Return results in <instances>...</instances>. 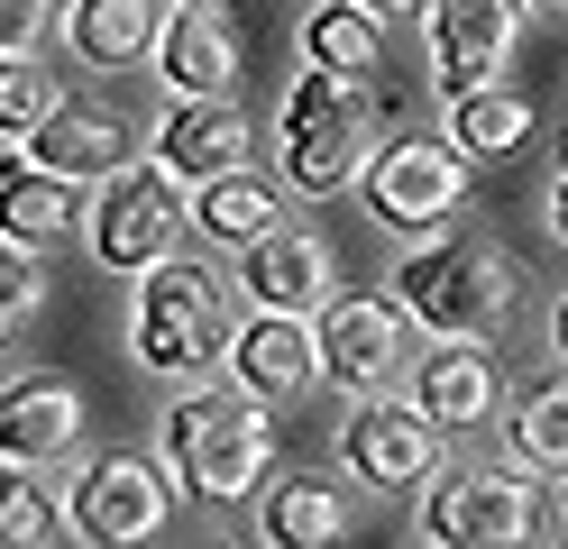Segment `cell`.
<instances>
[{
  "label": "cell",
  "mask_w": 568,
  "mask_h": 549,
  "mask_svg": "<svg viewBox=\"0 0 568 549\" xmlns=\"http://www.w3.org/2000/svg\"><path fill=\"white\" fill-rule=\"evenodd\" d=\"M385 110H376V83L367 73H339V64H303L294 83H284V110H275V174L294 183V193L331 202V193H358L367 165H376V138Z\"/></svg>",
  "instance_id": "obj_1"
},
{
  "label": "cell",
  "mask_w": 568,
  "mask_h": 549,
  "mask_svg": "<svg viewBox=\"0 0 568 549\" xmlns=\"http://www.w3.org/2000/svg\"><path fill=\"white\" fill-rule=\"evenodd\" d=\"M275 403H257L247 385H184L165 403V421H156V458L174 467V486H184L193 504H247V495H266V476H275Z\"/></svg>",
  "instance_id": "obj_2"
},
{
  "label": "cell",
  "mask_w": 568,
  "mask_h": 549,
  "mask_svg": "<svg viewBox=\"0 0 568 549\" xmlns=\"http://www.w3.org/2000/svg\"><path fill=\"white\" fill-rule=\"evenodd\" d=\"M239 275L202 266V256L174 247L165 266L138 275L129 293V357L165 385H202L211 366H230V339H239V312H230Z\"/></svg>",
  "instance_id": "obj_3"
},
{
  "label": "cell",
  "mask_w": 568,
  "mask_h": 549,
  "mask_svg": "<svg viewBox=\"0 0 568 549\" xmlns=\"http://www.w3.org/2000/svg\"><path fill=\"white\" fill-rule=\"evenodd\" d=\"M385 284H395V303L413 312L422 339H495V329L514 321V303H523L514 256L486 247V238H458V230L413 238Z\"/></svg>",
  "instance_id": "obj_4"
},
{
  "label": "cell",
  "mask_w": 568,
  "mask_h": 549,
  "mask_svg": "<svg viewBox=\"0 0 568 549\" xmlns=\"http://www.w3.org/2000/svg\"><path fill=\"white\" fill-rule=\"evenodd\" d=\"M193 230V183L174 174L165 156H129L120 174L92 183V220H83V247L92 266L111 275H148L174 256V238Z\"/></svg>",
  "instance_id": "obj_5"
},
{
  "label": "cell",
  "mask_w": 568,
  "mask_h": 549,
  "mask_svg": "<svg viewBox=\"0 0 568 549\" xmlns=\"http://www.w3.org/2000/svg\"><path fill=\"white\" fill-rule=\"evenodd\" d=\"M541 522V486H531V467H440L432 486H422V540L432 549H514L531 540Z\"/></svg>",
  "instance_id": "obj_6"
},
{
  "label": "cell",
  "mask_w": 568,
  "mask_h": 549,
  "mask_svg": "<svg viewBox=\"0 0 568 549\" xmlns=\"http://www.w3.org/2000/svg\"><path fill=\"white\" fill-rule=\"evenodd\" d=\"M468 165H477V156H468L449 129H432V138H385L358 193H367V211H376L395 238H432V230H449V220L468 211Z\"/></svg>",
  "instance_id": "obj_7"
},
{
  "label": "cell",
  "mask_w": 568,
  "mask_h": 549,
  "mask_svg": "<svg viewBox=\"0 0 568 549\" xmlns=\"http://www.w3.org/2000/svg\"><path fill=\"white\" fill-rule=\"evenodd\" d=\"M413 312L395 303V293H331L322 312V385L367 403V394H404L413 376Z\"/></svg>",
  "instance_id": "obj_8"
},
{
  "label": "cell",
  "mask_w": 568,
  "mask_h": 549,
  "mask_svg": "<svg viewBox=\"0 0 568 549\" xmlns=\"http://www.w3.org/2000/svg\"><path fill=\"white\" fill-rule=\"evenodd\" d=\"M440 449H449V430L422 413L413 394H367V403H348V421H339V467L358 476L367 495H422L440 476Z\"/></svg>",
  "instance_id": "obj_9"
},
{
  "label": "cell",
  "mask_w": 568,
  "mask_h": 549,
  "mask_svg": "<svg viewBox=\"0 0 568 549\" xmlns=\"http://www.w3.org/2000/svg\"><path fill=\"white\" fill-rule=\"evenodd\" d=\"M165 458H129V449H101L74 467V486H64V531L92 540V549H138L165 531Z\"/></svg>",
  "instance_id": "obj_10"
},
{
  "label": "cell",
  "mask_w": 568,
  "mask_h": 549,
  "mask_svg": "<svg viewBox=\"0 0 568 549\" xmlns=\"http://www.w3.org/2000/svg\"><path fill=\"white\" fill-rule=\"evenodd\" d=\"M531 0H432L422 10V55H432V92L458 101L477 83H505V64L523 47Z\"/></svg>",
  "instance_id": "obj_11"
},
{
  "label": "cell",
  "mask_w": 568,
  "mask_h": 549,
  "mask_svg": "<svg viewBox=\"0 0 568 549\" xmlns=\"http://www.w3.org/2000/svg\"><path fill=\"white\" fill-rule=\"evenodd\" d=\"M230 385H247L257 403H294L322 385V321L312 312H239V339H230Z\"/></svg>",
  "instance_id": "obj_12"
},
{
  "label": "cell",
  "mask_w": 568,
  "mask_h": 549,
  "mask_svg": "<svg viewBox=\"0 0 568 549\" xmlns=\"http://www.w3.org/2000/svg\"><path fill=\"white\" fill-rule=\"evenodd\" d=\"M247 110L230 101V92H165V110H156V129H148V156H165L184 183H211V174H230V165H247Z\"/></svg>",
  "instance_id": "obj_13"
},
{
  "label": "cell",
  "mask_w": 568,
  "mask_h": 549,
  "mask_svg": "<svg viewBox=\"0 0 568 549\" xmlns=\"http://www.w3.org/2000/svg\"><path fill=\"white\" fill-rule=\"evenodd\" d=\"M331 238L322 230H294L284 220L275 238H257V247H239V303H257V312H312L322 321L331 312Z\"/></svg>",
  "instance_id": "obj_14"
},
{
  "label": "cell",
  "mask_w": 568,
  "mask_h": 549,
  "mask_svg": "<svg viewBox=\"0 0 568 549\" xmlns=\"http://www.w3.org/2000/svg\"><path fill=\"white\" fill-rule=\"evenodd\" d=\"M404 394L432 413L449 439H468V430H486L495 421V403H505V376H495V357H486V339H432L413 357V376H404Z\"/></svg>",
  "instance_id": "obj_15"
},
{
  "label": "cell",
  "mask_w": 568,
  "mask_h": 549,
  "mask_svg": "<svg viewBox=\"0 0 568 549\" xmlns=\"http://www.w3.org/2000/svg\"><path fill=\"white\" fill-rule=\"evenodd\" d=\"M174 19V0H64V47L92 73H129V64H156V37Z\"/></svg>",
  "instance_id": "obj_16"
},
{
  "label": "cell",
  "mask_w": 568,
  "mask_h": 549,
  "mask_svg": "<svg viewBox=\"0 0 568 549\" xmlns=\"http://www.w3.org/2000/svg\"><path fill=\"white\" fill-rule=\"evenodd\" d=\"M0 220H10V238H28V247L83 238V220H92V183L47 174V165L10 138V183H0Z\"/></svg>",
  "instance_id": "obj_17"
},
{
  "label": "cell",
  "mask_w": 568,
  "mask_h": 549,
  "mask_svg": "<svg viewBox=\"0 0 568 549\" xmlns=\"http://www.w3.org/2000/svg\"><path fill=\"white\" fill-rule=\"evenodd\" d=\"M74 430H83V394L64 385V376H19L10 394H0V458L10 467H47L74 449Z\"/></svg>",
  "instance_id": "obj_18"
},
{
  "label": "cell",
  "mask_w": 568,
  "mask_h": 549,
  "mask_svg": "<svg viewBox=\"0 0 568 549\" xmlns=\"http://www.w3.org/2000/svg\"><path fill=\"white\" fill-rule=\"evenodd\" d=\"M275 230H284V193H275L257 165H230V174L193 183V238H202V247L239 256V247H257V238H275Z\"/></svg>",
  "instance_id": "obj_19"
},
{
  "label": "cell",
  "mask_w": 568,
  "mask_h": 549,
  "mask_svg": "<svg viewBox=\"0 0 568 549\" xmlns=\"http://www.w3.org/2000/svg\"><path fill=\"white\" fill-rule=\"evenodd\" d=\"M239 37H230V19L221 10H184L174 0V19H165V37H156V73H165V92H230L239 83Z\"/></svg>",
  "instance_id": "obj_20"
},
{
  "label": "cell",
  "mask_w": 568,
  "mask_h": 549,
  "mask_svg": "<svg viewBox=\"0 0 568 549\" xmlns=\"http://www.w3.org/2000/svg\"><path fill=\"white\" fill-rule=\"evenodd\" d=\"M28 156H38L47 174H74V183H101V174H120L138 156V129L111 120V110H55V120L38 138H19Z\"/></svg>",
  "instance_id": "obj_21"
},
{
  "label": "cell",
  "mask_w": 568,
  "mask_h": 549,
  "mask_svg": "<svg viewBox=\"0 0 568 549\" xmlns=\"http://www.w3.org/2000/svg\"><path fill=\"white\" fill-rule=\"evenodd\" d=\"M348 531V504L331 476H266V495H257V540L266 549H331Z\"/></svg>",
  "instance_id": "obj_22"
},
{
  "label": "cell",
  "mask_w": 568,
  "mask_h": 549,
  "mask_svg": "<svg viewBox=\"0 0 568 549\" xmlns=\"http://www.w3.org/2000/svg\"><path fill=\"white\" fill-rule=\"evenodd\" d=\"M440 129L468 146L477 165H495V156H523V146H531V101L514 83H477V92L440 101Z\"/></svg>",
  "instance_id": "obj_23"
},
{
  "label": "cell",
  "mask_w": 568,
  "mask_h": 549,
  "mask_svg": "<svg viewBox=\"0 0 568 549\" xmlns=\"http://www.w3.org/2000/svg\"><path fill=\"white\" fill-rule=\"evenodd\" d=\"M303 64L376 73L385 64V10H367V0H312L303 10Z\"/></svg>",
  "instance_id": "obj_24"
},
{
  "label": "cell",
  "mask_w": 568,
  "mask_h": 549,
  "mask_svg": "<svg viewBox=\"0 0 568 549\" xmlns=\"http://www.w3.org/2000/svg\"><path fill=\"white\" fill-rule=\"evenodd\" d=\"M505 439H514V458L531 476H568V376L523 385L514 413H505Z\"/></svg>",
  "instance_id": "obj_25"
},
{
  "label": "cell",
  "mask_w": 568,
  "mask_h": 549,
  "mask_svg": "<svg viewBox=\"0 0 568 549\" xmlns=\"http://www.w3.org/2000/svg\"><path fill=\"white\" fill-rule=\"evenodd\" d=\"M55 73L38 64V55H10V64H0V120H10V138H38L47 120H55Z\"/></svg>",
  "instance_id": "obj_26"
},
{
  "label": "cell",
  "mask_w": 568,
  "mask_h": 549,
  "mask_svg": "<svg viewBox=\"0 0 568 549\" xmlns=\"http://www.w3.org/2000/svg\"><path fill=\"white\" fill-rule=\"evenodd\" d=\"M64 522V495L38 486V467H10V504H0V540L10 549H38L47 531Z\"/></svg>",
  "instance_id": "obj_27"
},
{
  "label": "cell",
  "mask_w": 568,
  "mask_h": 549,
  "mask_svg": "<svg viewBox=\"0 0 568 549\" xmlns=\"http://www.w3.org/2000/svg\"><path fill=\"white\" fill-rule=\"evenodd\" d=\"M38 303H47V266H38V247H28V238H10V247H0V321L19 329Z\"/></svg>",
  "instance_id": "obj_28"
},
{
  "label": "cell",
  "mask_w": 568,
  "mask_h": 549,
  "mask_svg": "<svg viewBox=\"0 0 568 549\" xmlns=\"http://www.w3.org/2000/svg\"><path fill=\"white\" fill-rule=\"evenodd\" d=\"M47 28H64L55 0H0V55H38Z\"/></svg>",
  "instance_id": "obj_29"
},
{
  "label": "cell",
  "mask_w": 568,
  "mask_h": 549,
  "mask_svg": "<svg viewBox=\"0 0 568 549\" xmlns=\"http://www.w3.org/2000/svg\"><path fill=\"white\" fill-rule=\"evenodd\" d=\"M541 211H550V238L568 247V156L550 165V193H541Z\"/></svg>",
  "instance_id": "obj_30"
},
{
  "label": "cell",
  "mask_w": 568,
  "mask_h": 549,
  "mask_svg": "<svg viewBox=\"0 0 568 549\" xmlns=\"http://www.w3.org/2000/svg\"><path fill=\"white\" fill-rule=\"evenodd\" d=\"M550 348L568 357V293H559V312H550Z\"/></svg>",
  "instance_id": "obj_31"
},
{
  "label": "cell",
  "mask_w": 568,
  "mask_h": 549,
  "mask_svg": "<svg viewBox=\"0 0 568 549\" xmlns=\"http://www.w3.org/2000/svg\"><path fill=\"white\" fill-rule=\"evenodd\" d=\"M367 10H385V19H413V10H432V0H367Z\"/></svg>",
  "instance_id": "obj_32"
},
{
  "label": "cell",
  "mask_w": 568,
  "mask_h": 549,
  "mask_svg": "<svg viewBox=\"0 0 568 549\" xmlns=\"http://www.w3.org/2000/svg\"><path fill=\"white\" fill-rule=\"evenodd\" d=\"M531 10H541V19H568V0H531Z\"/></svg>",
  "instance_id": "obj_33"
},
{
  "label": "cell",
  "mask_w": 568,
  "mask_h": 549,
  "mask_svg": "<svg viewBox=\"0 0 568 549\" xmlns=\"http://www.w3.org/2000/svg\"><path fill=\"white\" fill-rule=\"evenodd\" d=\"M559 531H568V476H559Z\"/></svg>",
  "instance_id": "obj_34"
},
{
  "label": "cell",
  "mask_w": 568,
  "mask_h": 549,
  "mask_svg": "<svg viewBox=\"0 0 568 549\" xmlns=\"http://www.w3.org/2000/svg\"><path fill=\"white\" fill-rule=\"evenodd\" d=\"M184 10H230V0H184Z\"/></svg>",
  "instance_id": "obj_35"
}]
</instances>
